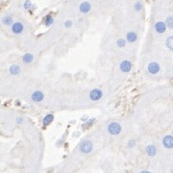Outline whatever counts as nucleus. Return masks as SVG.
<instances>
[{"label": "nucleus", "instance_id": "12", "mask_svg": "<svg viewBox=\"0 0 173 173\" xmlns=\"http://www.w3.org/2000/svg\"><path fill=\"white\" fill-rule=\"evenodd\" d=\"M138 40V35L137 33L133 32V31H130V32L127 33L126 35V41L129 42V43H133Z\"/></svg>", "mask_w": 173, "mask_h": 173}, {"label": "nucleus", "instance_id": "11", "mask_svg": "<svg viewBox=\"0 0 173 173\" xmlns=\"http://www.w3.org/2000/svg\"><path fill=\"white\" fill-rule=\"evenodd\" d=\"M145 151H146V154H147V155L150 156V157L156 156V155H157V153H158L157 147H156L155 145H153V144H150V145H148V146H146Z\"/></svg>", "mask_w": 173, "mask_h": 173}, {"label": "nucleus", "instance_id": "4", "mask_svg": "<svg viewBox=\"0 0 173 173\" xmlns=\"http://www.w3.org/2000/svg\"><path fill=\"white\" fill-rule=\"evenodd\" d=\"M147 70L151 75H156L161 70L160 64L156 63V62H151V63H149V64L147 65Z\"/></svg>", "mask_w": 173, "mask_h": 173}, {"label": "nucleus", "instance_id": "13", "mask_svg": "<svg viewBox=\"0 0 173 173\" xmlns=\"http://www.w3.org/2000/svg\"><path fill=\"white\" fill-rule=\"evenodd\" d=\"M54 120V115L52 114H47L42 119V125L43 127H47L50 123H52Z\"/></svg>", "mask_w": 173, "mask_h": 173}, {"label": "nucleus", "instance_id": "22", "mask_svg": "<svg viewBox=\"0 0 173 173\" xmlns=\"http://www.w3.org/2000/svg\"><path fill=\"white\" fill-rule=\"evenodd\" d=\"M127 146H128V148H133L136 146V140H130L128 141V143H127Z\"/></svg>", "mask_w": 173, "mask_h": 173}, {"label": "nucleus", "instance_id": "9", "mask_svg": "<svg viewBox=\"0 0 173 173\" xmlns=\"http://www.w3.org/2000/svg\"><path fill=\"white\" fill-rule=\"evenodd\" d=\"M167 28L166 23L164 21H158L155 24V30L158 34H164L165 32V30Z\"/></svg>", "mask_w": 173, "mask_h": 173}, {"label": "nucleus", "instance_id": "26", "mask_svg": "<svg viewBox=\"0 0 173 173\" xmlns=\"http://www.w3.org/2000/svg\"><path fill=\"white\" fill-rule=\"evenodd\" d=\"M23 121H24V119H23V117H17V119H15V122H17V124H21V123H23Z\"/></svg>", "mask_w": 173, "mask_h": 173}, {"label": "nucleus", "instance_id": "3", "mask_svg": "<svg viewBox=\"0 0 173 173\" xmlns=\"http://www.w3.org/2000/svg\"><path fill=\"white\" fill-rule=\"evenodd\" d=\"M90 99L91 101H98L102 98L103 96V91L100 90V88H93L91 90L90 92Z\"/></svg>", "mask_w": 173, "mask_h": 173}, {"label": "nucleus", "instance_id": "17", "mask_svg": "<svg viewBox=\"0 0 173 173\" xmlns=\"http://www.w3.org/2000/svg\"><path fill=\"white\" fill-rule=\"evenodd\" d=\"M2 23L5 26H12L14 24V22H13V18H12L11 17H3L2 19Z\"/></svg>", "mask_w": 173, "mask_h": 173}, {"label": "nucleus", "instance_id": "16", "mask_svg": "<svg viewBox=\"0 0 173 173\" xmlns=\"http://www.w3.org/2000/svg\"><path fill=\"white\" fill-rule=\"evenodd\" d=\"M44 23H45V25L47 26V27H49V26H51L53 23H54V18H53V17L51 14H47L45 17V18H44Z\"/></svg>", "mask_w": 173, "mask_h": 173}, {"label": "nucleus", "instance_id": "20", "mask_svg": "<svg viewBox=\"0 0 173 173\" xmlns=\"http://www.w3.org/2000/svg\"><path fill=\"white\" fill-rule=\"evenodd\" d=\"M165 23H166V25L169 29H173V17H168L166 18Z\"/></svg>", "mask_w": 173, "mask_h": 173}, {"label": "nucleus", "instance_id": "21", "mask_svg": "<svg viewBox=\"0 0 173 173\" xmlns=\"http://www.w3.org/2000/svg\"><path fill=\"white\" fill-rule=\"evenodd\" d=\"M134 8H135V10H136L137 12H140L142 10V4L140 2H137L134 5Z\"/></svg>", "mask_w": 173, "mask_h": 173}, {"label": "nucleus", "instance_id": "6", "mask_svg": "<svg viewBox=\"0 0 173 173\" xmlns=\"http://www.w3.org/2000/svg\"><path fill=\"white\" fill-rule=\"evenodd\" d=\"M11 30L14 35H19L24 31V25L21 22H14L11 27Z\"/></svg>", "mask_w": 173, "mask_h": 173}, {"label": "nucleus", "instance_id": "19", "mask_svg": "<svg viewBox=\"0 0 173 173\" xmlns=\"http://www.w3.org/2000/svg\"><path fill=\"white\" fill-rule=\"evenodd\" d=\"M127 41H125L124 38H119V40H117V46L118 48H124L126 46V42Z\"/></svg>", "mask_w": 173, "mask_h": 173}, {"label": "nucleus", "instance_id": "23", "mask_svg": "<svg viewBox=\"0 0 173 173\" xmlns=\"http://www.w3.org/2000/svg\"><path fill=\"white\" fill-rule=\"evenodd\" d=\"M94 121H95V119L94 118H90L88 120H87V122H86V124L84 125V127H88V126H91L92 124L94 123Z\"/></svg>", "mask_w": 173, "mask_h": 173}, {"label": "nucleus", "instance_id": "25", "mask_svg": "<svg viewBox=\"0 0 173 173\" xmlns=\"http://www.w3.org/2000/svg\"><path fill=\"white\" fill-rule=\"evenodd\" d=\"M71 26H72V21L69 20V19L64 22V27H65V28H70Z\"/></svg>", "mask_w": 173, "mask_h": 173}, {"label": "nucleus", "instance_id": "5", "mask_svg": "<svg viewBox=\"0 0 173 173\" xmlns=\"http://www.w3.org/2000/svg\"><path fill=\"white\" fill-rule=\"evenodd\" d=\"M132 67H133V64L128 60L122 61L121 63H120V64H119V68H120V71L123 72V73H128V72H130L131 70H132Z\"/></svg>", "mask_w": 173, "mask_h": 173}, {"label": "nucleus", "instance_id": "10", "mask_svg": "<svg viewBox=\"0 0 173 173\" xmlns=\"http://www.w3.org/2000/svg\"><path fill=\"white\" fill-rule=\"evenodd\" d=\"M91 10V5L90 3H88L87 1H84L80 4L79 6V11L81 12L82 14H88L90 13V11Z\"/></svg>", "mask_w": 173, "mask_h": 173}, {"label": "nucleus", "instance_id": "24", "mask_svg": "<svg viewBox=\"0 0 173 173\" xmlns=\"http://www.w3.org/2000/svg\"><path fill=\"white\" fill-rule=\"evenodd\" d=\"M32 6V3H31L29 0H27V1H25L24 2V5H23V7H24V9H26V10H28V9H30V7Z\"/></svg>", "mask_w": 173, "mask_h": 173}, {"label": "nucleus", "instance_id": "8", "mask_svg": "<svg viewBox=\"0 0 173 173\" xmlns=\"http://www.w3.org/2000/svg\"><path fill=\"white\" fill-rule=\"evenodd\" d=\"M31 99H32L34 102L40 103L44 99V94L42 93V91L41 90H36L33 92L32 95H31Z\"/></svg>", "mask_w": 173, "mask_h": 173}, {"label": "nucleus", "instance_id": "15", "mask_svg": "<svg viewBox=\"0 0 173 173\" xmlns=\"http://www.w3.org/2000/svg\"><path fill=\"white\" fill-rule=\"evenodd\" d=\"M22 61H23V63H24V64H31L34 61L33 54H31V53H26V54H24V55H23V57H22Z\"/></svg>", "mask_w": 173, "mask_h": 173}, {"label": "nucleus", "instance_id": "1", "mask_svg": "<svg viewBox=\"0 0 173 173\" xmlns=\"http://www.w3.org/2000/svg\"><path fill=\"white\" fill-rule=\"evenodd\" d=\"M93 149V144L90 140H83L79 145V151L82 154H90Z\"/></svg>", "mask_w": 173, "mask_h": 173}, {"label": "nucleus", "instance_id": "18", "mask_svg": "<svg viewBox=\"0 0 173 173\" xmlns=\"http://www.w3.org/2000/svg\"><path fill=\"white\" fill-rule=\"evenodd\" d=\"M165 44H166V47L173 51V36L171 37H168L166 38V41H165Z\"/></svg>", "mask_w": 173, "mask_h": 173}, {"label": "nucleus", "instance_id": "14", "mask_svg": "<svg viewBox=\"0 0 173 173\" xmlns=\"http://www.w3.org/2000/svg\"><path fill=\"white\" fill-rule=\"evenodd\" d=\"M21 71V68L18 64H12L9 68V72L12 75H18Z\"/></svg>", "mask_w": 173, "mask_h": 173}, {"label": "nucleus", "instance_id": "2", "mask_svg": "<svg viewBox=\"0 0 173 173\" xmlns=\"http://www.w3.org/2000/svg\"><path fill=\"white\" fill-rule=\"evenodd\" d=\"M108 133L111 136H117L121 133V126L119 123L117 122H111L109 125H108Z\"/></svg>", "mask_w": 173, "mask_h": 173}, {"label": "nucleus", "instance_id": "27", "mask_svg": "<svg viewBox=\"0 0 173 173\" xmlns=\"http://www.w3.org/2000/svg\"><path fill=\"white\" fill-rule=\"evenodd\" d=\"M148 172H149L148 170H141L140 171V173H148Z\"/></svg>", "mask_w": 173, "mask_h": 173}, {"label": "nucleus", "instance_id": "7", "mask_svg": "<svg viewBox=\"0 0 173 173\" xmlns=\"http://www.w3.org/2000/svg\"><path fill=\"white\" fill-rule=\"evenodd\" d=\"M163 145L166 149H172L173 148V136L166 135L163 138Z\"/></svg>", "mask_w": 173, "mask_h": 173}]
</instances>
